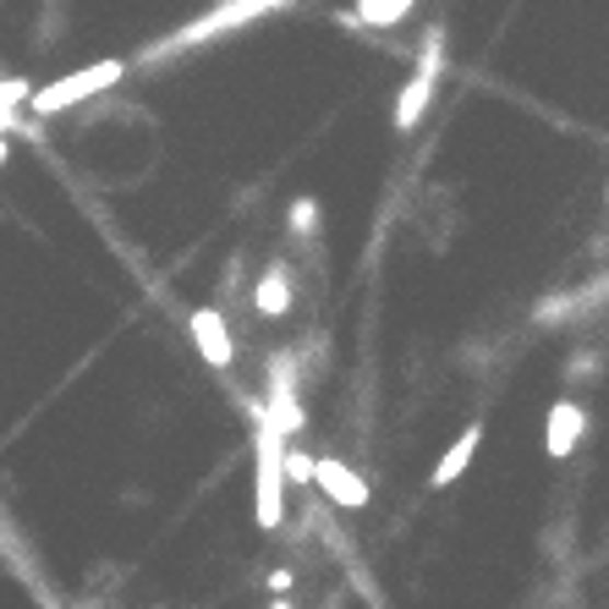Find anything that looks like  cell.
Segmentation results:
<instances>
[{"instance_id": "15", "label": "cell", "mask_w": 609, "mask_h": 609, "mask_svg": "<svg viewBox=\"0 0 609 609\" xmlns=\"http://www.w3.org/2000/svg\"><path fill=\"white\" fill-rule=\"evenodd\" d=\"M269 593H275V598H286V593H291V571H286V565H280V571H269Z\"/></svg>"}, {"instance_id": "1", "label": "cell", "mask_w": 609, "mask_h": 609, "mask_svg": "<svg viewBox=\"0 0 609 609\" xmlns=\"http://www.w3.org/2000/svg\"><path fill=\"white\" fill-rule=\"evenodd\" d=\"M248 417H253V521H258V532H275L280 521H286V434L269 423V412H264V401H253L248 406Z\"/></svg>"}, {"instance_id": "8", "label": "cell", "mask_w": 609, "mask_h": 609, "mask_svg": "<svg viewBox=\"0 0 609 609\" xmlns=\"http://www.w3.org/2000/svg\"><path fill=\"white\" fill-rule=\"evenodd\" d=\"M313 483H319L324 499L341 505V510H363V505H368V478H363L357 467H346L341 456H319V478H313Z\"/></svg>"}, {"instance_id": "9", "label": "cell", "mask_w": 609, "mask_h": 609, "mask_svg": "<svg viewBox=\"0 0 609 609\" xmlns=\"http://www.w3.org/2000/svg\"><path fill=\"white\" fill-rule=\"evenodd\" d=\"M291 297H297V291H291V264H286V258H275V264L253 280V291H248V302H253L258 319H286V313H291Z\"/></svg>"}, {"instance_id": "11", "label": "cell", "mask_w": 609, "mask_h": 609, "mask_svg": "<svg viewBox=\"0 0 609 609\" xmlns=\"http://www.w3.org/2000/svg\"><path fill=\"white\" fill-rule=\"evenodd\" d=\"M412 12H417V0H357V7H352L357 28H374V34H390V28H401Z\"/></svg>"}, {"instance_id": "13", "label": "cell", "mask_w": 609, "mask_h": 609, "mask_svg": "<svg viewBox=\"0 0 609 609\" xmlns=\"http://www.w3.org/2000/svg\"><path fill=\"white\" fill-rule=\"evenodd\" d=\"M286 226H291L297 237H313V231H319V198H291Z\"/></svg>"}, {"instance_id": "16", "label": "cell", "mask_w": 609, "mask_h": 609, "mask_svg": "<svg viewBox=\"0 0 609 609\" xmlns=\"http://www.w3.org/2000/svg\"><path fill=\"white\" fill-rule=\"evenodd\" d=\"M12 160V138H0V165H7Z\"/></svg>"}, {"instance_id": "2", "label": "cell", "mask_w": 609, "mask_h": 609, "mask_svg": "<svg viewBox=\"0 0 609 609\" xmlns=\"http://www.w3.org/2000/svg\"><path fill=\"white\" fill-rule=\"evenodd\" d=\"M122 78H127V61H122V56H105V61H94V67H83V72L50 78L45 89H34V94H28V116H67L72 105L111 94Z\"/></svg>"}, {"instance_id": "17", "label": "cell", "mask_w": 609, "mask_h": 609, "mask_svg": "<svg viewBox=\"0 0 609 609\" xmlns=\"http://www.w3.org/2000/svg\"><path fill=\"white\" fill-rule=\"evenodd\" d=\"M604 198H609V187H604Z\"/></svg>"}, {"instance_id": "5", "label": "cell", "mask_w": 609, "mask_h": 609, "mask_svg": "<svg viewBox=\"0 0 609 609\" xmlns=\"http://www.w3.org/2000/svg\"><path fill=\"white\" fill-rule=\"evenodd\" d=\"M264 412H269V423H275L286 439L308 428V412H302V401H297V352H275V357H269Z\"/></svg>"}, {"instance_id": "10", "label": "cell", "mask_w": 609, "mask_h": 609, "mask_svg": "<svg viewBox=\"0 0 609 609\" xmlns=\"http://www.w3.org/2000/svg\"><path fill=\"white\" fill-rule=\"evenodd\" d=\"M478 450H483V423H467V428L456 434V445L439 456V467L428 472V483H434V489H450V483H456V478L478 461Z\"/></svg>"}, {"instance_id": "6", "label": "cell", "mask_w": 609, "mask_h": 609, "mask_svg": "<svg viewBox=\"0 0 609 609\" xmlns=\"http://www.w3.org/2000/svg\"><path fill=\"white\" fill-rule=\"evenodd\" d=\"M187 335H193V352H198L215 374H231L237 341H231V324H226V313H220L215 302H204V308L187 313Z\"/></svg>"}, {"instance_id": "4", "label": "cell", "mask_w": 609, "mask_h": 609, "mask_svg": "<svg viewBox=\"0 0 609 609\" xmlns=\"http://www.w3.org/2000/svg\"><path fill=\"white\" fill-rule=\"evenodd\" d=\"M439 72H445V34L428 28V39L417 50V67H412V78H406V89L395 94V111H390L395 133H417V122L428 116V105L439 94Z\"/></svg>"}, {"instance_id": "14", "label": "cell", "mask_w": 609, "mask_h": 609, "mask_svg": "<svg viewBox=\"0 0 609 609\" xmlns=\"http://www.w3.org/2000/svg\"><path fill=\"white\" fill-rule=\"evenodd\" d=\"M571 374H576V379H587V374H598V352H582V357L571 363Z\"/></svg>"}, {"instance_id": "3", "label": "cell", "mask_w": 609, "mask_h": 609, "mask_svg": "<svg viewBox=\"0 0 609 609\" xmlns=\"http://www.w3.org/2000/svg\"><path fill=\"white\" fill-rule=\"evenodd\" d=\"M280 7H291V0H226V7H215V12H204V18H193L182 34H171V39H160L143 61H165V56H182V50H193V45H209L215 34H231V28H242V23H253V18H269V12H280Z\"/></svg>"}, {"instance_id": "12", "label": "cell", "mask_w": 609, "mask_h": 609, "mask_svg": "<svg viewBox=\"0 0 609 609\" xmlns=\"http://www.w3.org/2000/svg\"><path fill=\"white\" fill-rule=\"evenodd\" d=\"M319 478V456H308L302 445H286V483H313Z\"/></svg>"}, {"instance_id": "7", "label": "cell", "mask_w": 609, "mask_h": 609, "mask_svg": "<svg viewBox=\"0 0 609 609\" xmlns=\"http://www.w3.org/2000/svg\"><path fill=\"white\" fill-rule=\"evenodd\" d=\"M582 434H587V412H582V401L560 395V401L549 406V417H543V450H549L554 461H565V456H576Z\"/></svg>"}]
</instances>
